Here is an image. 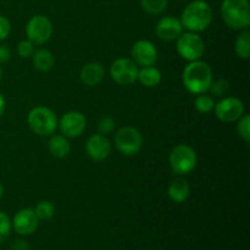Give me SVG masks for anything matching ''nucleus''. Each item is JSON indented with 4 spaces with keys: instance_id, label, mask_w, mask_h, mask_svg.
<instances>
[{
    "instance_id": "22",
    "label": "nucleus",
    "mask_w": 250,
    "mask_h": 250,
    "mask_svg": "<svg viewBox=\"0 0 250 250\" xmlns=\"http://www.w3.org/2000/svg\"><path fill=\"white\" fill-rule=\"evenodd\" d=\"M34 212H36L37 217L41 220H50L51 217L55 214V207L53 205V203L48 202V200H43V202H39L37 204L36 209H33Z\"/></svg>"
},
{
    "instance_id": "3",
    "label": "nucleus",
    "mask_w": 250,
    "mask_h": 250,
    "mask_svg": "<svg viewBox=\"0 0 250 250\" xmlns=\"http://www.w3.org/2000/svg\"><path fill=\"white\" fill-rule=\"evenodd\" d=\"M224 22L232 29L241 31L250 24V5L248 0H224L221 5Z\"/></svg>"
},
{
    "instance_id": "14",
    "label": "nucleus",
    "mask_w": 250,
    "mask_h": 250,
    "mask_svg": "<svg viewBox=\"0 0 250 250\" xmlns=\"http://www.w3.org/2000/svg\"><path fill=\"white\" fill-rule=\"evenodd\" d=\"M111 144L104 134H92L85 142V153L92 160L103 161L110 155Z\"/></svg>"
},
{
    "instance_id": "29",
    "label": "nucleus",
    "mask_w": 250,
    "mask_h": 250,
    "mask_svg": "<svg viewBox=\"0 0 250 250\" xmlns=\"http://www.w3.org/2000/svg\"><path fill=\"white\" fill-rule=\"evenodd\" d=\"M34 53V44L29 39L21 41L17 45V54L21 58H31Z\"/></svg>"
},
{
    "instance_id": "2",
    "label": "nucleus",
    "mask_w": 250,
    "mask_h": 250,
    "mask_svg": "<svg viewBox=\"0 0 250 250\" xmlns=\"http://www.w3.org/2000/svg\"><path fill=\"white\" fill-rule=\"evenodd\" d=\"M212 10L204 0H194L185 7L181 16V23L188 32H203L211 24Z\"/></svg>"
},
{
    "instance_id": "5",
    "label": "nucleus",
    "mask_w": 250,
    "mask_h": 250,
    "mask_svg": "<svg viewBox=\"0 0 250 250\" xmlns=\"http://www.w3.org/2000/svg\"><path fill=\"white\" fill-rule=\"evenodd\" d=\"M198 156L194 149L187 144H178L171 150L168 164L171 170L177 175H187L195 168Z\"/></svg>"
},
{
    "instance_id": "7",
    "label": "nucleus",
    "mask_w": 250,
    "mask_h": 250,
    "mask_svg": "<svg viewBox=\"0 0 250 250\" xmlns=\"http://www.w3.org/2000/svg\"><path fill=\"white\" fill-rule=\"evenodd\" d=\"M178 55L187 61L200 60L205 50V44L202 37L194 32L182 33L177 38L176 43Z\"/></svg>"
},
{
    "instance_id": "6",
    "label": "nucleus",
    "mask_w": 250,
    "mask_h": 250,
    "mask_svg": "<svg viewBox=\"0 0 250 250\" xmlns=\"http://www.w3.org/2000/svg\"><path fill=\"white\" fill-rule=\"evenodd\" d=\"M115 146L125 156H133L143 146V137L137 128L124 126L115 134Z\"/></svg>"
},
{
    "instance_id": "34",
    "label": "nucleus",
    "mask_w": 250,
    "mask_h": 250,
    "mask_svg": "<svg viewBox=\"0 0 250 250\" xmlns=\"http://www.w3.org/2000/svg\"><path fill=\"white\" fill-rule=\"evenodd\" d=\"M2 195H4V186H2L1 181H0V199L2 198Z\"/></svg>"
},
{
    "instance_id": "9",
    "label": "nucleus",
    "mask_w": 250,
    "mask_h": 250,
    "mask_svg": "<svg viewBox=\"0 0 250 250\" xmlns=\"http://www.w3.org/2000/svg\"><path fill=\"white\" fill-rule=\"evenodd\" d=\"M26 34L34 45L46 43L53 34L51 21L44 15H36L27 23Z\"/></svg>"
},
{
    "instance_id": "23",
    "label": "nucleus",
    "mask_w": 250,
    "mask_h": 250,
    "mask_svg": "<svg viewBox=\"0 0 250 250\" xmlns=\"http://www.w3.org/2000/svg\"><path fill=\"white\" fill-rule=\"evenodd\" d=\"M194 106L198 112L200 114H208L211 111L215 106V102L210 95H207L205 93L198 94V97L194 100Z\"/></svg>"
},
{
    "instance_id": "17",
    "label": "nucleus",
    "mask_w": 250,
    "mask_h": 250,
    "mask_svg": "<svg viewBox=\"0 0 250 250\" xmlns=\"http://www.w3.org/2000/svg\"><path fill=\"white\" fill-rule=\"evenodd\" d=\"M167 194L168 198L177 204L185 203L190 194L189 183L185 178H176L168 186Z\"/></svg>"
},
{
    "instance_id": "25",
    "label": "nucleus",
    "mask_w": 250,
    "mask_h": 250,
    "mask_svg": "<svg viewBox=\"0 0 250 250\" xmlns=\"http://www.w3.org/2000/svg\"><path fill=\"white\" fill-rule=\"evenodd\" d=\"M12 231V224L9 215L4 211H0V244L4 243L10 237Z\"/></svg>"
},
{
    "instance_id": "27",
    "label": "nucleus",
    "mask_w": 250,
    "mask_h": 250,
    "mask_svg": "<svg viewBox=\"0 0 250 250\" xmlns=\"http://www.w3.org/2000/svg\"><path fill=\"white\" fill-rule=\"evenodd\" d=\"M229 89V81L225 78H219L216 81H212L211 85H210L209 90L211 92L212 95L215 97H224Z\"/></svg>"
},
{
    "instance_id": "28",
    "label": "nucleus",
    "mask_w": 250,
    "mask_h": 250,
    "mask_svg": "<svg viewBox=\"0 0 250 250\" xmlns=\"http://www.w3.org/2000/svg\"><path fill=\"white\" fill-rule=\"evenodd\" d=\"M115 129V121L111 116L109 115H105V116L100 117V120L98 121V131L100 134H110Z\"/></svg>"
},
{
    "instance_id": "8",
    "label": "nucleus",
    "mask_w": 250,
    "mask_h": 250,
    "mask_svg": "<svg viewBox=\"0 0 250 250\" xmlns=\"http://www.w3.org/2000/svg\"><path fill=\"white\" fill-rule=\"evenodd\" d=\"M138 66L132 59L119 58L110 66V76L120 85L133 84L138 76Z\"/></svg>"
},
{
    "instance_id": "4",
    "label": "nucleus",
    "mask_w": 250,
    "mask_h": 250,
    "mask_svg": "<svg viewBox=\"0 0 250 250\" xmlns=\"http://www.w3.org/2000/svg\"><path fill=\"white\" fill-rule=\"evenodd\" d=\"M27 122L38 136H51L58 128V117L49 107L36 106L27 115Z\"/></svg>"
},
{
    "instance_id": "15",
    "label": "nucleus",
    "mask_w": 250,
    "mask_h": 250,
    "mask_svg": "<svg viewBox=\"0 0 250 250\" xmlns=\"http://www.w3.org/2000/svg\"><path fill=\"white\" fill-rule=\"evenodd\" d=\"M183 26L181 23V20L173 16H166L159 20L155 27V33L158 38L163 41L171 42L177 39L182 34Z\"/></svg>"
},
{
    "instance_id": "24",
    "label": "nucleus",
    "mask_w": 250,
    "mask_h": 250,
    "mask_svg": "<svg viewBox=\"0 0 250 250\" xmlns=\"http://www.w3.org/2000/svg\"><path fill=\"white\" fill-rule=\"evenodd\" d=\"M143 9L150 15H159L167 7V0H141Z\"/></svg>"
},
{
    "instance_id": "11",
    "label": "nucleus",
    "mask_w": 250,
    "mask_h": 250,
    "mask_svg": "<svg viewBox=\"0 0 250 250\" xmlns=\"http://www.w3.org/2000/svg\"><path fill=\"white\" fill-rule=\"evenodd\" d=\"M58 126L66 138H77L85 131L87 119L80 111H68L62 115Z\"/></svg>"
},
{
    "instance_id": "12",
    "label": "nucleus",
    "mask_w": 250,
    "mask_h": 250,
    "mask_svg": "<svg viewBox=\"0 0 250 250\" xmlns=\"http://www.w3.org/2000/svg\"><path fill=\"white\" fill-rule=\"evenodd\" d=\"M158 49L151 42L142 39L136 42L131 49L132 60L136 62L137 66H154L158 60Z\"/></svg>"
},
{
    "instance_id": "33",
    "label": "nucleus",
    "mask_w": 250,
    "mask_h": 250,
    "mask_svg": "<svg viewBox=\"0 0 250 250\" xmlns=\"http://www.w3.org/2000/svg\"><path fill=\"white\" fill-rule=\"evenodd\" d=\"M5 107H6V102H5L4 95H2L1 93H0V119H1L2 115H4Z\"/></svg>"
},
{
    "instance_id": "21",
    "label": "nucleus",
    "mask_w": 250,
    "mask_h": 250,
    "mask_svg": "<svg viewBox=\"0 0 250 250\" xmlns=\"http://www.w3.org/2000/svg\"><path fill=\"white\" fill-rule=\"evenodd\" d=\"M234 51L239 59L248 60L250 58V32H241L234 43Z\"/></svg>"
},
{
    "instance_id": "10",
    "label": "nucleus",
    "mask_w": 250,
    "mask_h": 250,
    "mask_svg": "<svg viewBox=\"0 0 250 250\" xmlns=\"http://www.w3.org/2000/svg\"><path fill=\"white\" fill-rule=\"evenodd\" d=\"M215 115L222 122L238 121L244 115V104L241 99L236 97L222 98L217 104H215Z\"/></svg>"
},
{
    "instance_id": "18",
    "label": "nucleus",
    "mask_w": 250,
    "mask_h": 250,
    "mask_svg": "<svg viewBox=\"0 0 250 250\" xmlns=\"http://www.w3.org/2000/svg\"><path fill=\"white\" fill-rule=\"evenodd\" d=\"M161 80H163V75H161L160 70L154 66H146L138 70V76H137V81H139L142 85L146 88H154L156 85L160 84Z\"/></svg>"
},
{
    "instance_id": "26",
    "label": "nucleus",
    "mask_w": 250,
    "mask_h": 250,
    "mask_svg": "<svg viewBox=\"0 0 250 250\" xmlns=\"http://www.w3.org/2000/svg\"><path fill=\"white\" fill-rule=\"evenodd\" d=\"M237 124V133L243 139L246 143H249L250 141V116L249 115H243L238 120Z\"/></svg>"
},
{
    "instance_id": "20",
    "label": "nucleus",
    "mask_w": 250,
    "mask_h": 250,
    "mask_svg": "<svg viewBox=\"0 0 250 250\" xmlns=\"http://www.w3.org/2000/svg\"><path fill=\"white\" fill-rule=\"evenodd\" d=\"M32 61H33L34 67L42 72H46L50 71L54 67L55 63V58H54L53 53L46 49H39L36 50L32 55Z\"/></svg>"
},
{
    "instance_id": "32",
    "label": "nucleus",
    "mask_w": 250,
    "mask_h": 250,
    "mask_svg": "<svg viewBox=\"0 0 250 250\" xmlns=\"http://www.w3.org/2000/svg\"><path fill=\"white\" fill-rule=\"evenodd\" d=\"M10 250H29V244L24 239H15L10 246Z\"/></svg>"
},
{
    "instance_id": "30",
    "label": "nucleus",
    "mask_w": 250,
    "mask_h": 250,
    "mask_svg": "<svg viewBox=\"0 0 250 250\" xmlns=\"http://www.w3.org/2000/svg\"><path fill=\"white\" fill-rule=\"evenodd\" d=\"M10 31H11L10 21L5 16L0 15V42L7 38V36L10 34Z\"/></svg>"
},
{
    "instance_id": "13",
    "label": "nucleus",
    "mask_w": 250,
    "mask_h": 250,
    "mask_svg": "<svg viewBox=\"0 0 250 250\" xmlns=\"http://www.w3.org/2000/svg\"><path fill=\"white\" fill-rule=\"evenodd\" d=\"M12 229L19 233L20 236H29L34 233L38 229L39 219L37 217L36 212L31 208H24L16 212L14 220L11 221Z\"/></svg>"
},
{
    "instance_id": "31",
    "label": "nucleus",
    "mask_w": 250,
    "mask_h": 250,
    "mask_svg": "<svg viewBox=\"0 0 250 250\" xmlns=\"http://www.w3.org/2000/svg\"><path fill=\"white\" fill-rule=\"evenodd\" d=\"M11 59V49L7 45H0V63H5Z\"/></svg>"
},
{
    "instance_id": "19",
    "label": "nucleus",
    "mask_w": 250,
    "mask_h": 250,
    "mask_svg": "<svg viewBox=\"0 0 250 250\" xmlns=\"http://www.w3.org/2000/svg\"><path fill=\"white\" fill-rule=\"evenodd\" d=\"M49 151L58 159H63L71 153V144L65 136H53L49 142Z\"/></svg>"
},
{
    "instance_id": "16",
    "label": "nucleus",
    "mask_w": 250,
    "mask_h": 250,
    "mask_svg": "<svg viewBox=\"0 0 250 250\" xmlns=\"http://www.w3.org/2000/svg\"><path fill=\"white\" fill-rule=\"evenodd\" d=\"M105 76V68L100 62H88L80 72L81 82L88 87H95L103 81Z\"/></svg>"
},
{
    "instance_id": "1",
    "label": "nucleus",
    "mask_w": 250,
    "mask_h": 250,
    "mask_svg": "<svg viewBox=\"0 0 250 250\" xmlns=\"http://www.w3.org/2000/svg\"><path fill=\"white\" fill-rule=\"evenodd\" d=\"M183 85L192 94H203L209 90L212 80V70L205 61H190L183 70Z\"/></svg>"
},
{
    "instance_id": "35",
    "label": "nucleus",
    "mask_w": 250,
    "mask_h": 250,
    "mask_svg": "<svg viewBox=\"0 0 250 250\" xmlns=\"http://www.w3.org/2000/svg\"><path fill=\"white\" fill-rule=\"evenodd\" d=\"M1 77H2V70L1 67H0V80H1Z\"/></svg>"
}]
</instances>
